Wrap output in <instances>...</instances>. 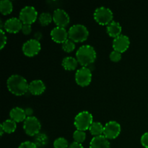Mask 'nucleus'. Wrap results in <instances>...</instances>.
Instances as JSON below:
<instances>
[{
	"label": "nucleus",
	"mask_w": 148,
	"mask_h": 148,
	"mask_svg": "<svg viewBox=\"0 0 148 148\" xmlns=\"http://www.w3.org/2000/svg\"><path fill=\"white\" fill-rule=\"evenodd\" d=\"M7 86L10 92L15 95H25L28 91L29 83L20 75H12L7 79Z\"/></svg>",
	"instance_id": "1"
},
{
	"label": "nucleus",
	"mask_w": 148,
	"mask_h": 148,
	"mask_svg": "<svg viewBox=\"0 0 148 148\" xmlns=\"http://www.w3.org/2000/svg\"><path fill=\"white\" fill-rule=\"evenodd\" d=\"M76 59L82 66H89L95 61L96 51L91 45H83L77 51Z\"/></svg>",
	"instance_id": "2"
},
{
	"label": "nucleus",
	"mask_w": 148,
	"mask_h": 148,
	"mask_svg": "<svg viewBox=\"0 0 148 148\" xmlns=\"http://www.w3.org/2000/svg\"><path fill=\"white\" fill-rule=\"evenodd\" d=\"M69 38L74 42H83L88 39L89 31L87 27L82 24H75L71 26L68 30Z\"/></svg>",
	"instance_id": "3"
},
{
	"label": "nucleus",
	"mask_w": 148,
	"mask_h": 148,
	"mask_svg": "<svg viewBox=\"0 0 148 148\" xmlns=\"http://www.w3.org/2000/svg\"><path fill=\"white\" fill-rule=\"evenodd\" d=\"M92 122H93V117L91 113L88 111H83L77 114L74 121V124L77 130L85 131L89 130Z\"/></svg>",
	"instance_id": "4"
},
{
	"label": "nucleus",
	"mask_w": 148,
	"mask_h": 148,
	"mask_svg": "<svg viewBox=\"0 0 148 148\" xmlns=\"http://www.w3.org/2000/svg\"><path fill=\"white\" fill-rule=\"evenodd\" d=\"M93 16L95 20L98 24L101 25H108L113 21L114 14L109 8L101 6L95 9Z\"/></svg>",
	"instance_id": "5"
},
{
	"label": "nucleus",
	"mask_w": 148,
	"mask_h": 148,
	"mask_svg": "<svg viewBox=\"0 0 148 148\" xmlns=\"http://www.w3.org/2000/svg\"><path fill=\"white\" fill-rule=\"evenodd\" d=\"M41 124L36 116H29L23 121V130L29 136H36L40 133Z\"/></svg>",
	"instance_id": "6"
},
{
	"label": "nucleus",
	"mask_w": 148,
	"mask_h": 148,
	"mask_svg": "<svg viewBox=\"0 0 148 148\" xmlns=\"http://www.w3.org/2000/svg\"><path fill=\"white\" fill-rule=\"evenodd\" d=\"M19 18L23 24L31 25L35 23L38 17V12L33 6H25L20 10Z\"/></svg>",
	"instance_id": "7"
},
{
	"label": "nucleus",
	"mask_w": 148,
	"mask_h": 148,
	"mask_svg": "<svg viewBox=\"0 0 148 148\" xmlns=\"http://www.w3.org/2000/svg\"><path fill=\"white\" fill-rule=\"evenodd\" d=\"M92 80V71L88 66H82L76 71L75 81L81 87L90 85Z\"/></svg>",
	"instance_id": "8"
},
{
	"label": "nucleus",
	"mask_w": 148,
	"mask_h": 148,
	"mask_svg": "<svg viewBox=\"0 0 148 148\" xmlns=\"http://www.w3.org/2000/svg\"><path fill=\"white\" fill-rule=\"evenodd\" d=\"M40 49H41V44L40 41L36 40L35 38L27 40L23 43V47H22L23 53L29 57L37 55L40 52Z\"/></svg>",
	"instance_id": "9"
},
{
	"label": "nucleus",
	"mask_w": 148,
	"mask_h": 148,
	"mask_svg": "<svg viewBox=\"0 0 148 148\" xmlns=\"http://www.w3.org/2000/svg\"><path fill=\"white\" fill-rule=\"evenodd\" d=\"M121 127L119 123L116 121H108L104 126L103 135L108 140L115 139L121 133Z\"/></svg>",
	"instance_id": "10"
},
{
	"label": "nucleus",
	"mask_w": 148,
	"mask_h": 148,
	"mask_svg": "<svg viewBox=\"0 0 148 148\" xmlns=\"http://www.w3.org/2000/svg\"><path fill=\"white\" fill-rule=\"evenodd\" d=\"M53 20L56 26L65 27L69 23L70 17L64 10L58 8L53 11Z\"/></svg>",
	"instance_id": "11"
},
{
	"label": "nucleus",
	"mask_w": 148,
	"mask_h": 148,
	"mask_svg": "<svg viewBox=\"0 0 148 148\" xmlns=\"http://www.w3.org/2000/svg\"><path fill=\"white\" fill-rule=\"evenodd\" d=\"M130 45V40L128 36L121 34L113 40V48L116 51L123 53L128 49Z\"/></svg>",
	"instance_id": "12"
},
{
	"label": "nucleus",
	"mask_w": 148,
	"mask_h": 148,
	"mask_svg": "<svg viewBox=\"0 0 148 148\" xmlns=\"http://www.w3.org/2000/svg\"><path fill=\"white\" fill-rule=\"evenodd\" d=\"M23 23L20 18L17 17H10L7 19L4 23V29L10 33H16L22 30Z\"/></svg>",
	"instance_id": "13"
},
{
	"label": "nucleus",
	"mask_w": 148,
	"mask_h": 148,
	"mask_svg": "<svg viewBox=\"0 0 148 148\" xmlns=\"http://www.w3.org/2000/svg\"><path fill=\"white\" fill-rule=\"evenodd\" d=\"M50 35L52 40L56 43H63L69 38L68 31H66L65 27H59V26L53 27L51 31Z\"/></svg>",
	"instance_id": "14"
},
{
	"label": "nucleus",
	"mask_w": 148,
	"mask_h": 148,
	"mask_svg": "<svg viewBox=\"0 0 148 148\" xmlns=\"http://www.w3.org/2000/svg\"><path fill=\"white\" fill-rule=\"evenodd\" d=\"M46 90V85L41 79H34L29 83L28 91L32 95H38Z\"/></svg>",
	"instance_id": "15"
},
{
	"label": "nucleus",
	"mask_w": 148,
	"mask_h": 148,
	"mask_svg": "<svg viewBox=\"0 0 148 148\" xmlns=\"http://www.w3.org/2000/svg\"><path fill=\"white\" fill-rule=\"evenodd\" d=\"M110 142L105 136H95L90 143V148H110Z\"/></svg>",
	"instance_id": "16"
},
{
	"label": "nucleus",
	"mask_w": 148,
	"mask_h": 148,
	"mask_svg": "<svg viewBox=\"0 0 148 148\" xmlns=\"http://www.w3.org/2000/svg\"><path fill=\"white\" fill-rule=\"evenodd\" d=\"M10 119L15 121L16 123L24 121L27 118L25 109L20 107H14L12 108L10 111Z\"/></svg>",
	"instance_id": "17"
},
{
	"label": "nucleus",
	"mask_w": 148,
	"mask_h": 148,
	"mask_svg": "<svg viewBox=\"0 0 148 148\" xmlns=\"http://www.w3.org/2000/svg\"><path fill=\"white\" fill-rule=\"evenodd\" d=\"M106 30L108 34L111 37H113L115 38L117 36H120L121 34V30H122V27L120 23L119 22L114 21L113 20L111 23L107 25Z\"/></svg>",
	"instance_id": "18"
},
{
	"label": "nucleus",
	"mask_w": 148,
	"mask_h": 148,
	"mask_svg": "<svg viewBox=\"0 0 148 148\" xmlns=\"http://www.w3.org/2000/svg\"><path fill=\"white\" fill-rule=\"evenodd\" d=\"M78 64V61L73 56H66L62 60V65L64 69L67 71L75 70Z\"/></svg>",
	"instance_id": "19"
},
{
	"label": "nucleus",
	"mask_w": 148,
	"mask_h": 148,
	"mask_svg": "<svg viewBox=\"0 0 148 148\" xmlns=\"http://www.w3.org/2000/svg\"><path fill=\"white\" fill-rule=\"evenodd\" d=\"M104 126L99 121H93L90 127V132L92 135L100 136L103 134Z\"/></svg>",
	"instance_id": "20"
},
{
	"label": "nucleus",
	"mask_w": 148,
	"mask_h": 148,
	"mask_svg": "<svg viewBox=\"0 0 148 148\" xmlns=\"http://www.w3.org/2000/svg\"><path fill=\"white\" fill-rule=\"evenodd\" d=\"M1 127H3L4 130V132L8 133V134H11L13 133L16 130L17 128V124L14 121H13L11 119H9L5 120L4 121H3L1 124Z\"/></svg>",
	"instance_id": "21"
},
{
	"label": "nucleus",
	"mask_w": 148,
	"mask_h": 148,
	"mask_svg": "<svg viewBox=\"0 0 148 148\" xmlns=\"http://www.w3.org/2000/svg\"><path fill=\"white\" fill-rule=\"evenodd\" d=\"M13 4L10 0H1L0 1V12L2 14H8L12 12Z\"/></svg>",
	"instance_id": "22"
},
{
	"label": "nucleus",
	"mask_w": 148,
	"mask_h": 148,
	"mask_svg": "<svg viewBox=\"0 0 148 148\" xmlns=\"http://www.w3.org/2000/svg\"><path fill=\"white\" fill-rule=\"evenodd\" d=\"M49 142V137L44 133H38L35 136L33 143L38 146V147H42L46 145Z\"/></svg>",
	"instance_id": "23"
},
{
	"label": "nucleus",
	"mask_w": 148,
	"mask_h": 148,
	"mask_svg": "<svg viewBox=\"0 0 148 148\" xmlns=\"http://www.w3.org/2000/svg\"><path fill=\"white\" fill-rule=\"evenodd\" d=\"M52 20H53V15L47 12H43L38 16V21L41 25H48L51 23Z\"/></svg>",
	"instance_id": "24"
},
{
	"label": "nucleus",
	"mask_w": 148,
	"mask_h": 148,
	"mask_svg": "<svg viewBox=\"0 0 148 148\" xmlns=\"http://www.w3.org/2000/svg\"><path fill=\"white\" fill-rule=\"evenodd\" d=\"M69 145L68 141L64 137H58L53 141V147L54 148H68Z\"/></svg>",
	"instance_id": "25"
},
{
	"label": "nucleus",
	"mask_w": 148,
	"mask_h": 148,
	"mask_svg": "<svg viewBox=\"0 0 148 148\" xmlns=\"http://www.w3.org/2000/svg\"><path fill=\"white\" fill-rule=\"evenodd\" d=\"M73 139L75 142L82 144L86 139V133L85 132V131L77 130L73 133Z\"/></svg>",
	"instance_id": "26"
},
{
	"label": "nucleus",
	"mask_w": 148,
	"mask_h": 148,
	"mask_svg": "<svg viewBox=\"0 0 148 148\" xmlns=\"http://www.w3.org/2000/svg\"><path fill=\"white\" fill-rule=\"evenodd\" d=\"M75 46H76L75 42L69 38H68L66 41L62 43V49L67 53L73 51L75 49Z\"/></svg>",
	"instance_id": "27"
},
{
	"label": "nucleus",
	"mask_w": 148,
	"mask_h": 148,
	"mask_svg": "<svg viewBox=\"0 0 148 148\" xmlns=\"http://www.w3.org/2000/svg\"><path fill=\"white\" fill-rule=\"evenodd\" d=\"M109 58L112 62H119V61L121 59V53L114 50L113 51L111 52V53H110Z\"/></svg>",
	"instance_id": "28"
},
{
	"label": "nucleus",
	"mask_w": 148,
	"mask_h": 148,
	"mask_svg": "<svg viewBox=\"0 0 148 148\" xmlns=\"http://www.w3.org/2000/svg\"><path fill=\"white\" fill-rule=\"evenodd\" d=\"M0 40H0V43H0V49H2L5 46L7 40V36H6L3 29H1V30H0Z\"/></svg>",
	"instance_id": "29"
},
{
	"label": "nucleus",
	"mask_w": 148,
	"mask_h": 148,
	"mask_svg": "<svg viewBox=\"0 0 148 148\" xmlns=\"http://www.w3.org/2000/svg\"><path fill=\"white\" fill-rule=\"evenodd\" d=\"M18 148H38L33 142L25 141L19 145Z\"/></svg>",
	"instance_id": "30"
},
{
	"label": "nucleus",
	"mask_w": 148,
	"mask_h": 148,
	"mask_svg": "<svg viewBox=\"0 0 148 148\" xmlns=\"http://www.w3.org/2000/svg\"><path fill=\"white\" fill-rule=\"evenodd\" d=\"M140 142H141V144L143 147L148 148V132L144 133L142 135L141 139H140Z\"/></svg>",
	"instance_id": "31"
},
{
	"label": "nucleus",
	"mask_w": 148,
	"mask_h": 148,
	"mask_svg": "<svg viewBox=\"0 0 148 148\" xmlns=\"http://www.w3.org/2000/svg\"><path fill=\"white\" fill-rule=\"evenodd\" d=\"M21 31L24 35H29L32 31V26L31 25L29 24H23L22 27Z\"/></svg>",
	"instance_id": "32"
},
{
	"label": "nucleus",
	"mask_w": 148,
	"mask_h": 148,
	"mask_svg": "<svg viewBox=\"0 0 148 148\" xmlns=\"http://www.w3.org/2000/svg\"><path fill=\"white\" fill-rule=\"evenodd\" d=\"M68 148H84L82 145L81 143H76V142H73V143H71L69 145Z\"/></svg>",
	"instance_id": "33"
},
{
	"label": "nucleus",
	"mask_w": 148,
	"mask_h": 148,
	"mask_svg": "<svg viewBox=\"0 0 148 148\" xmlns=\"http://www.w3.org/2000/svg\"><path fill=\"white\" fill-rule=\"evenodd\" d=\"M25 112L26 116L27 117L32 116V115H33V110L30 107H27V108H26L25 109Z\"/></svg>",
	"instance_id": "34"
},
{
	"label": "nucleus",
	"mask_w": 148,
	"mask_h": 148,
	"mask_svg": "<svg viewBox=\"0 0 148 148\" xmlns=\"http://www.w3.org/2000/svg\"><path fill=\"white\" fill-rule=\"evenodd\" d=\"M42 38V33H40V32H36L34 34V38L36 40H39Z\"/></svg>",
	"instance_id": "35"
},
{
	"label": "nucleus",
	"mask_w": 148,
	"mask_h": 148,
	"mask_svg": "<svg viewBox=\"0 0 148 148\" xmlns=\"http://www.w3.org/2000/svg\"><path fill=\"white\" fill-rule=\"evenodd\" d=\"M4 133V129H3V127H1V124H0V135L2 136Z\"/></svg>",
	"instance_id": "36"
}]
</instances>
